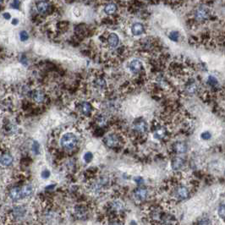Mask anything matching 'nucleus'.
Here are the masks:
<instances>
[{"mask_svg":"<svg viewBox=\"0 0 225 225\" xmlns=\"http://www.w3.org/2000/svg\"><path fill=\"white\" fill-rule=\"evenodd\" d=\"M10 197L13 200H20L21 198V190L20 187H15L10 190Z\"/></svg>","mask_w":225,"mask_h":225,"instance_id":"ddd939ff","label":"nucleus"},{"mask_svg":"<svg viewBox=\"0 0 225 225\" xmlns=\"http://www.w3.org/2000/svg\"><path fill=\"white\" fill-rule=\"evenodd\" d=\"M174 150H175L176 152H178V153H184V152H185L187 150L186 144L184 143V142H177V143L174 145Z\"/></svg>","mask_w":225,"mask_h":225,"instance_id":"4468645a","label":"nucleus"},{"mask_svg":"<svg viewBox=\"0 0 225 225\" xmlns=\"http://www.w3.org/2000/svg\"><path fill=\"white\" fill-rule=\"evenodd\" d=\"M210 10L208 7H206L204 5H201L197 7L195 11H194V20L197 22H204L207 20H208V18L210 17Z\"/></svg>","mask_w":225,"mask_h":225,"instance_id":"f03ea898","label":"nucleus"},{"mask_svg":"<svg viewBox=\"0 0 225 225\" xmlns=\"http://www.w3.org/2000/svg\"><path fill=\"white\" fill-rule=\"evenodd\" d=\"M2 1H3V0H0V2H2Z\"/></svg>","mask_w":225,"mask_h":225,"instance_id":"c9c22d12","label":"nucleus"},{"mask_svg":"<svg viewBox=\"0 0 225 225\" xmlns=\"http://www.w3.org/2000/svg\"><path fill=\"white\" fill-rule=\"evenodd\" d=\"M39 148H40V146H39L38 142L37 141H34L33 145H32V150H33V151L35 152L36 154H38Z\"/></svg>","mask_w":225,"mask_h":225,"instance_id":"393cba45","label":"nucleus"},{"mask_svg":"<svg viewBox=\"0 0 225 225\" xmlns=\"http://www.w3.org/2000/svg\"><path fill=\"white\" fill-rule=\"evenodd\" d=\"M0 162L2 163V165L10 166L13 162V157L10 154H9V153H5V154H4L1 157Z\"/></svg>","mask_w":225,"mask_h":225,"instance_id":"9b49d317","label":"nucleus"},{"mask_svg":"<svg viewBox=\"0 0 225 225\" xmlns=\"http://www.w3.org/2000/svg\"><path fill=\"white\" fill-rule=\"evenodd\" d=\"M208 84H210L211 86H216V85L218 84V80H217L214 76H212V75H210V76L208 77Z\"/></svg>","mask_w":225,"mask_h":225,"instance_id":"5701e85b","label":"nucleus"},{"mask_svg":"<svg viewBox=\"0 0 225 225\" xmlns=\"http://www.w3.org/2000/svg\"><path fill=\"white\" fill-rule=\"evenodd\" d=\"M36 10L40 14H48L50 10V4L45 0L39 1L36 4Z\"/></svg>","mask_w":225,"mask_h":225,"instance_id":"7ed1b4c3","label":"nucleus"},{"mask_svg":"<svg viewBox=\"0 0 225 225\" xmlns=\"http://www.w3.org/2000/svg\"><path fill=\"white\" fill-rule=\"evenodd\" d=\"M118 11V6L114 2H109L104 6V13L108 15H112Z\"/></svg>","mask_w":225,"mask_h":225,"instance_id":"423d86ee","label":"nucleus"},{"mask_svg":"<svg viewBox=\"0 0 225 225\" xmlns=\"http://www.w3.org/2000/svg\"><path fill=\"white\" fill-rule=\"evenodd\" d=\"M21 198H25V197L30 196L33 192V189L31 185H25V186L21 188Z\"/></svg>","mask_w":225,"mask_h":225,"instance_id":"f8f14e48","label":"nucleus"},{"mask_svg":"<svg viewBox=\"0 0 225 225\" xmlns=\"http://www.w3.org/2000/svg\"><path fill=\"white\" fill-rule=\"evenodd\" d=\"M131 32L134 36H141L145 32V26L141 23L136 22L131 25Z\"/></svg>","mask_w":225,"mask_h":225,"instance_id":"20e7f679","label":"nucleus"},{"mask_svg":"<svg viewBox=\"0 0 225 225\" xmlns=\"http://www.w3.org/2000/svg\"><path fill=\"white\" fill-rule=\"evenodd\" d=\"M200 137L202 138L203 140H209L212 137V134L209 131H205V132L201 134Z\"/></svg>","mask_w":225,"mask_h":225,"instance_id":"a878e982","label":"nucleus"},{"mask_svg":"<svg viewBox=\"0 0 225 225\" xmlns=\"http://www.w3.org/2000/svg\"><path fill=\"white\" fill-rule=\"evenodd\" d=\"M179 34L178 32H172L169 34V38L171 39L174 42H177L179 40Z\"/></svg>","mask_w":225,"mask_h":225,"instance_id":"aec40b11","label":"nucleus"},{"mask_svg":"<svg viewBox=\"0 0 225 225\" xmlns=\"http://www.w3.org/2000/svg\"><path fill=\"white\" fill-rule=\"evenodd\" d=\"M0 160H1V156H0Z\"/></svg>","mask_w":225,"mask_h":225,"instance_id":"e433bc0d","label":"nucleus"},{"mask_svg":"<svg viewBox=\"0 0 225 225\" xmlns=\"http://www.w3.org/2000/svg\"><path fill=\"white\" fill-rule=\"evenodd\" d=\"M141 66H142V64H141V61H139L137 59L132 60L130 63V71H132L133 73H138L139 71H141Z\"/></svg>","mask_w":225,"mask_h":225,"instance_id":"6e6552de","label":"nucleus"},{"mask_svg":"<svg viewBox=\"0 0 225 225\" xmlns=\"http://www.w3.org/2000/svg\"><path fill=\"white\" fill-rule=\"evenodd\" d=\"M105 143L108 147H116L119 144V139L115 135H109L105 139Z\"/></svg>","mask_w":225,"mask_h":225,"instance_id":"0eeeda50","label":"nucleus"},{"mask_svg":"<svg viewBox=\"0 0 225 225\" xmlns=\"http://www.w3.org/2000/svg\"><path fill=\"white\" fill-rule=\"evenodd\" d=\"M135 181H136V183H137L138 185H140V184L143 182V179H141V178H136V179H135Z\"/></svg>","mask_w":225,"mask_h":225,"instance_id":"c85d7f7f","label":"nucleus"},{"mask_svg":"<svg viewBox=\"0 0 225 225\" xmlns=\"http://www.w3.org/2000/svg\"><path fill=\"white\" fill-rule=\"evenodd\" d=\"M81 108H82V112L86 115H88L91 112V109H92L91 105L88 102H83L82 105H81Z\"/></svg>","mask_w":225,"mask_h":225,"instance_id":"f3484780","label":"nucleus"},{"mask_svg":"<svg viewBox=\"0 0 225 225\" xmlns=\"http://www.w3.org/2000/svg\"><path fill=\"white\" fill-rule=\"evenodd\" d=\"M60 144L65 150H72L77 145V137L73 133L64 134L60 140Z\"/></svg>","mask_w":225,"mask_h":225,"instance_id":"f257e3e1","label":"nucleus"},{"mask_svg":"<svg viewBox=\"0 0 225 225\" xmlns=\"http://www.w3.org/2000/svg\"><path fill=\"white\" fill-rule=\"evenodd\" d=\"M145 2H150V3H157L158 2V0H144Z\"/></svg>","mask_w":225,"mask_h":225,"instance_id":"2f4dec72","label":"nucleus"},{"mask_svg":"<svg viewBox=\"0 0 225 225\" xmlns=\"http://www.w3.org/2000/svg\"><path fill=\"white\" fill-rule=\"evenodd\" d=\"M130 223H132V224H135V223H135V222L132 221V222H130Z\"/></svg>","mask_w":225,"mask_h":225,"instance_id":"72a5a7b5","label":"nucleus"},{"mask_svg":"<svg viewBox=\"0 0 225 225\" xmlns=\"http://www.w3.org/2000/svg\"><path fill=\"white\" fill-rule=\"evenodd\" d=\"M92 158H93V155H92V152L88 151V152H86L84 155V160L86 162H90L92 160Z\"/></svg>","mask_w":225,"mask_h":225,"instance_id":"412c9836","label":"nucleus"},{"mask_svg":"<svg viewBox=\"0 0 225 225\" xmlns=\"http://www.w3.org/2000/svg\"><path fill=\"white\" fill-rule=\"evenodd\" d=\"M11 7L13 9H15V10H18L20 7V0H14L12 4H11Z\"/></svg>","mask_w":225,"mask_h":225,"instance_id":"bb28decb","label":"nucleus"},{"mask_svg":"<svg viewBox=\"0 0 225 225\" xmlns=\"http://www.w3.org/2000/svg\"><path fill=\"white\" fill-rule=\"evenodd\" d=\"M49 176H50V172L48 170H44V171L42 173V177L43 179H48Z\"/></svg>","mask_w":225,"mask_h":225,"instance_id":"cd10ccee","label":"nucleus"},{"mask_svg":"<svg viewBox=\"0 0 225 225\" xmlns=\"http://www.w3.org/2000/svg\"><path fill=\"white\" fill-rule=\"evenodd\" d=\"M218 216L223 220L225 218V208H224V205H221L219 208H218Z\"/></svg>","mask_w":225,"mask_h":225,"instance_id":"6ab92c4d","label":"nucleus"},{"mask_svg":"<svg viewBox=\"0 0 225 225\" xmlns=\"http://www.w3.org/2000/svg\"><path fill=\"white\" fill-rule=\"evenodd\" d=\"M189 196V191L185 187H179V189L176 191V196L178 197L180 200L186 199Z\"/></svg>","mask_w":225,"mask_h":225,"instance_id":"1a4fd4ad","label":"nucleus"},{"mask_svg":"<svg viewBox=\"0 0 225 225\" xmlns=\"http://www.w3.org/2000/svg\"><path fill=\"white\" fill-rule=\"evenodd\" d=\"M108 43L109 46L112 48H115L120 43V37L116 33H111L108 36Z\"/></svg>","mask_w":225,"mask_h":225,"instance_id":"39448f33","label":"nucleus"},{"mask_svg":"<svg viewBox=\"0 0 225 225\" xmlns=\"http://www.w3.org/2000/svg\"><path fill=\"white\" fill-rule=\"evenodd\" d=\"M33 97L35 99V101H36L37 102H41L43 101V99H44V95H43V93L41 92L40 91H36L34 92V94H33Z\"/></svg>","mask_w":225,"mask_h":225,"instance_id":"dca6fc26","label":"nucleus"},{"mask_svg":"<svg viewBox=\"0 0 225 225\" xmlns=\"http://www.w3.org/2000/svg\"><path fill=\"white\" fill-rule=\"evenodd\" d=\"M16 210V212H14V215H16L17 217H22L23 215H24V213H25V211H24V209L22 208H18L15 209Z\"/></svg>","mask_w":225,"mask_h":225,"instance_id":"b1692460","label":"nucleus"},{"mask_svg":"<svg viewBox=\"0 0 225 225\" xmlns=\"http://www.w3.org/2000/svg\"><path fill=\"white\" fill-rule=\"evenodd\" d=\"M184 164V160L181 158H175L172 162V167L174 170H178Z\"/></svg>","mask_w":225,"mask_h":225,"instance_id":"2eb2a0df","label":"nucleus"},{"mask_svg":"<svg viewBox=\"0 0 225 225\" xmlns=\"http://www.w3.org/2000/svg\"><path fill=\"white\" fill-rule=\"evenodd\" d=\"M18 22H19V21H18L17 19H14V20L12 21V24H13V25H17Z\"/></svg>","mask_w":225,"mask_h":225,"instance_id":"7c9ffc66","label":"nucleus"},{"mask_svg":"<svg viewBox=\"0 0 225 225\" xmlns=\"http://www.w3.org/2000/svg\"><path fill=\"white\" fill-rule=\"evenodd\" d=\"M20 38H21V40L22 42L26 41V40L29 38L28 33L25 32V31H22V32H21V33H20Z\"/></svg>","mask_w":225,"mask_h":225,"instance_id":"4be33fe9","label":"nucleus"},{"mask_svg":"<svg viewBox=\"0 0 225 225\" xmlns=\"http://www.w3.org/2000/svg\"><path fill=\"white\" fill-rule=\"evenodd\" d=\"M135 196L137 200H145L147 196V190L144 188H139L135 191Z\"/></svg>","mask_w":225,"mask_h":225,"instance_id":"9d476101","label":"nucleus"},{"mask_svg":"<svg viewBox=\"0 0 225 225\" xmlns=\"http://www.w3.org/2000/svg\"><path fill=\"white\" fill-rule=\"evenodd\" d=\"M55 186L54 185H51V186H48V187H47L46 189L47 190H49V189H52V188H53V187Z\"/></svg>","mask_w":225,"mask_h":225,"instance_id":"473e14b6","label":"nucleus"},{"mask_svg":"<svg viewBox=\"0 0 225 225\" xmlns=\"http://www.w3.org/2000/svg\"><path fill=\"white\" fill-rule=\"evenodd\" d=\"M4 19H7V20H10V14L9 13H4Z\"/></svg>","mask_w":225,"mask_h":225,"instance_id":"c756f323","label":"nucleus"},{"mask_svg":"<svg viewBox=\"0 0 225 225\" xmlns=\"http://www.w3.org/2000/svg\"><path fill=\"white\" fill-rule=\"evenodd\" d=\"M147 129V124L144 121H140L135 124V130L138 131H141V132H144Z\"/></svg>","mask_w":225,"mask_h":225,"instance_id":"a211bd4d","label":"nucleus"},{"mask_svg":"<svg viewBox=\"0 0 225 225\" xmlns=\"http://www.w3.org/2000/svg\"><path fill=\"white\" fill-rule=\"evenodd\" d=\"M170 1H172V2H177V1H179V0H170Z\"/></svg>","mask_w":225,"mask_h":225,"instance_id":"f704fd0d","label":"nucleus"}]
</instances>
